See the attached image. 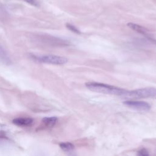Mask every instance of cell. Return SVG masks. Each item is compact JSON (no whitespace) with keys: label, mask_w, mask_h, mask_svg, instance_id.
<instances>
[{"label":"cell","mask_w":156,"mask_h":156,"mask_svg":"<svg viewBox=\"0 0 156 156\" xmlns=\"http://www.w3.org/2000/svg\"><path fill=\"white\" fill-rule=\"evenodd\" d=\"M85 87L90 90L97 93H101L104 94H112L126 97L127 90L119 88L115 86L96 82H88L85 83Z\"/></svg>","instance_id":"cell-1"},{"label":"cell","mask_w":156,"mask_h":156,"mask_svg":"<svg viewBox=\"0 0 156 156\" xmlns=\"http://www.w3.org/2000/svg\"><path fill=\"white\" fill-rule=\"evenodd\" d=\"M156 96V88L153 87H146L131 91L127 90L126 97L131 98H147Z\"/></svg>","instance_id":"cell-2"},{"label":"cell","mask_w":156,"mask_h":156,"mask_svg":"<svg viewBox=\"0 0 156 156\" xmlns=\"http://www.w3.org/2000/svg\"><path fill=\"white\" fill-rule=\"evenodd\" d=\"M34 58L37 61L44 63L62 65L68 62V58L59 55H34Z\"/></svg>","instance_id":"cell-3"},{"label":"cell","mask_w":156,"mask_h":156,"mask_svg":"<svg viewBox=\"0 0 156 156\" xmlns=\"http://www.w3.org/2000/svg\"><path fill=\"white\" fill-rule=\"evenodd\" d=\"M127 26L130 28L132 30L143 35H144L145 37L147 39V40L149 42H151L154 44H156V40L154 39L151 35L150 31L149 29L146 28L144 26H142L141 25L133 23H127Z\"/></svg>","instance_id":"cell-4"},{"label":"cell","mask_w":156,"mask_h":156,"mask_svg":"<svg viewBox=\"0 0 156 156\" xmlns=\"http://www.w3.org/2000/svg\"><path fill=\"white\" fill-rule=\"evenodd\" d=\"M123 104L129 108L141 112H147L150 110L151 107L149 104L144 101H126Z\"/></svg>","instance_id":"cell-5"},{"label":"cell","mask_w":156,"mask_h":156,"mask_svg":"<svg viewBox=\"0 0 156 156\" xmlns=\"http://www.w3.org/2000/svg\"><path fill=\"white\" fill-rule=\"evenodd\" d=\"M12 122L18 126H28L32 124L34 119L30 117H20L13 119Z\"/></svg>","instance_id":"cell-6"},{"label":"cell","mask_w":156,"mask_h":156,"mask_svg":"<svg viewBox=\"0 0 156 156\" xmlns=\"http://www.w3.org/2000/svg\"><path fill=\"white\" fill-rule=\"evenodd\" d=\"M0 61L2 62L4 64L7 65H9L11 63V60L8 53L1 44H0Z\"/></svg>","instance_id":"cell-7"},{"label":"cell","mask_w":156,"mask_h":156,"mask_svg":"<svg viewBox=\"0 0 156 156\" xmlns=\"http://www.w3.org/2000/svg\"><path fill=\"white\" fill-rule=\"evenodd\" d=\"M57 121V118L56 117H46L43 118L42 123L46 127H53Z\"/></svg>","instance_id":"cell-8"},{"label":"cell","mask_w":156,"mask_h":156,"mask_svg":"<svg viewBox=\"0 0 156 156\" xmlns=\"http://www.w3.org/2000/svg\"><path fill=\"white\" fill-rule=\"evenodd\" d=\"M60 147L65 152L71 151L74 149V146L69 142H63L60 143Z\"/></svg>","instance_id":"cell-9"},{"label":"cell","mask_w":156,"mask_h":156,"mask_svg":"<svg viewBox=\"0 0 156 156\" xmlns=\"http://www.w3.org/2000/svg\"><path fill=\"white\" fill-rule=\"evenodd\" d=\"M66 27L69 30H71V32L75 33V34H81V32L76 27L74 26V25L71 24H69V23H66Z\"/></svg>","instance_id":"cell-10"},{"label":"cell","mask_w":156,"mask_h":156,"mask_svg":"<svg viewBox=\"0 0 156 156\" xmlns=\"http://www.w3.org/2000/svg\"><path fill=\"white\" fill-rule=\"evenodd\" d=\"M138 156H149L147 150L145 148H142L138 151Z\"/></svg>","instance_id":"cell-11"},{"label":"cell","mask_w":156,"mask_h":156,"mask_svg":"<svg viewBox=\"0 0 156 156\" xmlns=\"http://www.w3.org/2000/svg\"><path fill=\"white\" fill-rule=\"evenodd\" d=\"M27 3L30 4V5L35 6V7H39L40 3L38 0H24Z\"/></svg>","instance_id":"cell-12"}]
</instances>
